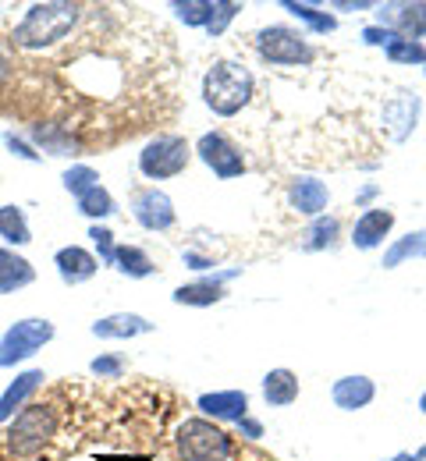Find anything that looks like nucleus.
I'll return each mask as SVG.
<instances>
[{
	"label": "nucleus",
	"mask_w": 426,
	"mask_h": 461,
	"mask_svg": "<svg viewBox=\"0 0 426 461\" xmlns=\"http://www.w3.org/2000/svg\"><path fill=\"white\" fill-rule=\"evenodd\" d=\"M61 398L64 387H58L47 402H29L7 422V429H0V461H47L71 408L61 404Z\"/></svg>",
	"instance_id": "f257e3e1"
},
{
	"label": "nucleus",
	"mask_w": 426,
	"mask_h": 461,
	"mask_svg": "<svg viewBox=\"0 0 426 461\" xmlns=\"http://www.w3.org/2000/svg\"><path fill=\"white\" fill-rule=\"evenodd\" d=\"M86 18L82 4H68V0H47V4H32L25 11V18L7 32L11 50L18 54H43L64 43Z\"/></svg>",
	"instance_id": "f03ea898"
},
{
	"label": "nucleus",
	"mask_w": 426,
	"mask_h": 461,
	"mask_svg": "<svg viewBox=\"0 0 426 461\" xmlns=\"http://www.w3.org/2000/svg\"><path fill=\"white\" fill-rule=\"evenodd\" d=\"M175 458L178 461H239L242 447L206 415H185L175 426Z\"/></svg>",
	"instance_id": "7ed1b4c3"
},
{
	"label": "nucleus",
	"mask_w": 426,
	"mask_h": 461,
	"mask_svg": "<svg viewBox=\"0 0 426 461\" xmlns=\"http://www.w3.org/2000/svg\"><path fill=\"white\" fill-rule=\"evenodd\" d=\"M252 93H256V78L239 60H213L206 78H203V104L217 117L242 114Z\"/></svg>",
	"instance_id": "20e7f679"
},
{
	"label": "nucleus",
	"mask_w": 426,
	"mask_h": 461,
	"mask_svg": "<svg viewBox=\"0 0 426 461\" xmlns=\"http://www.w3.org/2000/svg\"><path fill=\"white\" fill-rule=\"evenodd\" d=\"M256 54L277 68H305L316 60L313 43L292 25H267L256 32Z\"/></svg>",
	"instance_id": "39448f33"
},
{
	"label": "nucleus",
	"mask_w": 426,
	"mask_h": 461,
	"mask_svg": "<svg viewBox=\"0 0 426 461\" xmlns=\"http://www.w3.org/2000/svg\"><path fill=\"white\" fill-rule=\"evenodd\" d=\"M192 160V146L185 142L182 135H157L142 146L139 153V174L150 177V181H168V177H178Z\"/></svg>",
	"instance_id": "423d86ee"
},
{
	"label": "nucleus",
	"mask_w": 426,
	"mask_h": 461,
	"mask_svg": "<svg viewBox=\"0 0 426 461\" xmlns=\"http://www.w3.org/2000/svg\"><path fill=\"white\" fill-rule=\"evenodd\" d=\"M54 334H58V330H54L50 320H36V316L18 320V323L7 327L4 338H0V369H11V366H18V362L32 358L40 348L54 341Z\"/></svg>",
	"instance_id": "0eeeda50"
},
{
	"label": "nucleus",
	"mask_w": 426,
	"mask_h": 461,
	"mask_svg": "<svg viewBox=\"0 0 426 461\" xmlns=\"http://www.w3.org/2000/svg\"><path fill=\"white\" fill-rule=\"evenodd\" d=\"M195 157L217 177H239V174H245L242 149L224 131H203L199 142H195Z\"/></svg>",
	"instance_id": "6e6552de"
},
{
	"label": "nucleus",
	"mask_w": 426,
	"mask_h": 461,
	"mask_svg": "<svg viewBox=\"0 0 426 461\" xmlns=\"http://www.w3.org/2000/svg\"><path fill=\"white\" fill-rule=\"evenodd\" d=\"M131 217H135L139 228L146 230H171L178 221L171 195L160 192V188H139L131 195Z\"/></svg>",
	"instance_id": "1a4fd4ad"
},
{
	"label": "nucleus",
	"mask_w": 426,
	"mask_h": 461,
	"mask_svg": "<svg viewBox=\"0 0 426 461\" xmlns=\"http://www.w3.org/2000/svg\"><path fill=\"white\" fill-rule=\"evenodd\" d=\"M376 22L384 29H391L394 36L405 40H423L426 36V0H405V4H380Z\"/></svg>",
	"instance_id": "9d476101"
},
{
	"label": "nucleus",
	"mask_w": 426,
	"mask_h": 461,
	"mask_svg": "<svg viewBox=\"0 0 426 461\" xmlns=\"http://www.w3.org/2000/svg\"><path fill=\"white\" fill-rule=\"evenodd\" d=\"M54 267H58V277H61L64 285L75 288V285H86V281L96 277L100 259L89 249H82V245H64V249H58V256H54Z\"/></svg>",
	"instance_id": "9b49d317"
},
{
	"label": "nucleus",
	"mask_w": 426,
	"mask_h": 461,
	"mask_svg": "<svg viewBox=\"0 0 426 461\" xmlns=\"http://www.w3.org/2000/svg\"><path fill=\"white\" fill-rule=\"evenodd\" d=\"M391 228H394V210L373 206V210H366L363 217L356 221V228H352V245H356L359 252H373V249L384 245V238L391 234Z\"/></svg>",
	"instance_id": "f8f14e48"
},
{
	"label": "nucleus",
	"mask_w": 426,
	"mask_h": 461,
	"mask_svg": "<svg viewBox=\"0 0 426 461\" xmlns=\"http://www.w3.org/2000/svg\"><path fill=\"white\" fill-rule=\"evenodd\" d=\"M416 117H420V96L409 93V89H402L398 96H391L387 107H384V124H387V131H391L394 142H405L412 135Z\"/></svg>",
	"instance_id": "ddd939ff"
},
{
	"label": "nucleus",
	"mask_w": 426,
	"mask_h": 461,
	"mask_svg": "<svg viewBox=\"0 0 426 461\" xmlns=\"http://www.w3.org/2000/svg\"><path fill=\"white\" fill-rule=\"evenodd\" d=\"M195 408L213 419V422H242L249 415V394L245 391H213V394H199Z\"/></svg>",
	"instance_id": "4468645a"
},
{
	"label": "nucleus",
	"mask_w": 426,
	"mask_h": 461,
	"mask_svg": "<svg viewBox=\"0 0 426 461\" xmlns=\"http://www.w3.org/2000/svg\"><path fill=\"white\" fill-rule=\"evenodd\" d=\"M239 270H224L217 277H203V281H192V285H182L175 291V305H192V309H206V305H217L228 298L224 291V281H231Z\"/></svg>",
	"instance_id": "2eb2a0df"
},
{
	"label": "nucleus",
	"mask_w": 426,
	"mask_h": 461,
	"mask_svg": "<svg viewBox=\"0 0 426 461\" xmlns=\"http://www.w3.org/2000/svg\"><path fill=\"white\" fill-rule=\"evenodd\" d=\"M150 330H153V323L139 312H111V316L93 323V338H104V341H131V338H142Z\"/></svg>",
	"instance_id": "dca6fc26"
},
{
	"label": "nucleus",
	"mask_w": 426,
	"mask_h": 461,
	"mask_svg": "<svg viewBox=\"0 0 426 461\" xmlns=\"http://www.w3.org/2000/svg\"><path fill=\"white\" fill-rule=\"evenodd\" d=\"M43 369H25V373H18L14 376V384L0 394V422H11L25 404L32 402V394L43 387Z\"/></svg>",
	"instance_id": "f3484780"
},
{
	"label": "nucleus",
	"mask_w": 426,
	"mask_h": 461,
	"mask_svg": "<svg viewBox=\"0 0 426 461\" xmlns=\"http://www.w3.org/2000/svg\"><path fill=\"white\" fill-rule=\"evenodd\" d=\"M288 203H292V210H299L303 217H323V210H327V203H331V192H327V185L323 181H316V177H295L292 181V188H288Z\"/></svg>",
	"instance_id": "a211bd4d"
},
{
	"label": "nucleus",
	"mask_w": 426,
	"mask_h": 461,
	"mask_svg": "<svg viewBox=\"0 0 426 461\" xmlns=\"http://www.w3.org/2000/svg\"><path fill=\"white\" fill-rule=\"evenodd\" d=\"M376 398V384L369 376H341L334 387H331V402L338 404L341 411H359L366 404Z\"/></svg>",
	"instance_id": "6ab92c4d"
},
{
	"label": "nucleus",
	"mask_w": 426,
	"mask_h": 461,
	"mask_svg": "<svg viewBox=\"0 0 426 461\" xmlns=\"http://www.w3.org/2000/svg\"><path fill=\"white\" fill-rule=\"evenodd\" d=\"M36 281V270L25 256H18L14 249H0V294L29 288Z\"/></svg>",
	"instance_id": "aec40b11"
},
{
	"label": "nucleus",
	"mask_w": 426,
	"mask_h": 461,
	"mask_svg": "<svg viewBox=\"0 0 426 461\" xmlns=\"http://www.w3.org/2000/svg\"><path fill=\"white\" fill-rule=\"evenodd\" d=\"M299 376L292 369H270L263 376V402L270 408H288V404L299 402Z\"/></svg>",
	"instance_id": "412c9836"
},
{
	"label": "nucleus",
	"mask_w": 426,
	"mask_h": 461,
	"mask_svg": "<svg viewBox=\"0 0 426 461\" xmlns=\"http://www.w3.org/2000/svg\"><path fill=\"white\" fill-rule=\"evenodd\" d=\"M405 259H426V230H409L405 238H394L391 249L384 252V270H394L402 267Z\"/></svg>",
	"instance_id": "4be33fe9"
},
{
	"label": "nucleus",
	"mask_w": 426,
	"mask_h": 461,
	"mask_svg": "<svg viewBox=\"0 0 426 461\" xmlns=\"http://www.w3.org/2000/svg\"><path fill=\"white\" fill-rule=\"evenodd\" d=\"M114 270L124 274V277H131V281H142V277H150L157 267H153V259H150L139 245H118V252H114Z\"/></svg>",
	"instance_id": "5701e85b"
},
{
	"label": "nucleus",
	"mask_w": 426,
	"mask_h": 461,
	"mask_svg": "<svg viewBox=\"0 0 426 461\" xmlns=\"http://www.w3.org/2000/svg\"><path fill=\"white\" fill-rule=\"evenodd\" d=\"M0 238L7 245H29L32 241V228L22 206H0Z\"/></svg>",
	"instance_id": "b1692460"
},
{
	"label": "nucleus",
	"mask_w": 426,
	"mask_h": 461,
	"mask_svg": "<svg viewBox=\"0 0 426 461\" xmlns=\"http://www.w3.org/2000/svg\"><path fill=\"white\" fill-rule=\"evenodd\" d=\"M78 213L82 217H93V221H107V217L118 213V203H114V195L104 185H96L86 195H78Z\"/></svg>",
	"instance_id": "393cba45"
},
{
	"label": "nucleus",
	"mask_w": 426,
	"mask_h": 461,
	"mask_svg": "<svg viewBox=\"0 0 426 461\" xmlns=\"http://www.w3.org/2000/svg\"><path fill=\"white\" fill-rule=\"evenodd\" d=\"M288 14H295L299 22H305L313 32H320V36H327V32H334L338 29V18L334 14H327V11H316L313 4H299V0H285L281 4Z\"/></svg>",
	"instance_id": "a878e982"
},
{
	"label": "nucleus",
	"mask_w": 426,
	"mask_h": 461,
	"mask_svg": "<svg viewBox=\"0 0 426 461\" xmlns=\"http://www.w3.org/2000/svg\"><path fill=\"white\" fill-rule=\"evenodd\" d=\"M338 230H341V224H338V217H316L313 224H309V230H305V249L309 252H320V249H331L334 245V238H338Z\"/></svg>",
	"instance_id": "bb28decb"
},
{
	"label": "nucleus",
	"mask_w": 426,
	"mask_h": 461,
	"mask_svg": "<svg viewBox=\"0 0 426 461\" xmlns=\"http://www.w3.org/2000/svg\"><path fill=\"white\" fill-rule=\"evenodd\" d=\"M384 58L391 64H423L426 47L420 40H405V36H394L387 47H384Z\"/></svg>",
	"instance_id": "cd10ccee"
},
{
	"label": "nucleus",
	"mask_w": 426,
	"mask_h": 461,
	"mask_svg": "<svg viewBox=\"0 0 426 461\" xmlns=\"http://www.w3.org/2000/svg\"><path fill=\"white\" fill-rule=\"evenodd\" d=\"M171 7H175V14L182 18L185 25L206 29V22H210V11H213V0H175Z\"/></svg>",
	"instance_id": "c85d7f7f"
},
{
	"label": "nucleus",
	"mask_w": 426,
	"mask_h": 461,
	"mask_svg": "<svg viewBox=\"0 0 426 461\" xmlns=\"http://www.w3.org/2000/svg\"><path fill=\"white\" fill-rule=\"evenodd\" d=\"M61 181H64V188L78 199V195H86L89 188H96V185H100V174L93 171L89 164H75V167H68V171H64Z\"/></svg>",
	"instance_id": "c756f323"
},
{
	"label": "nucleus",
	"mask_w": 426,
	"mask_h": 461,
	"mask_svg": "<svg viewBox=\"0 0 426 461\" xmlns=\"http://www.w3.org/2000/svg\"><path fill=\"white\" fill-rule=\"evenodd\" d=\"M242 4L239 0H213V11H210V22H206V32L210 36H224V29L239 18Z\"/></svg>",
	"instance_id": "7c9ffc66"
},
{
	"label": "nucleus",
	"mask_w": 426,
	"mask_h": 461,
	"mask_svg": "<svg viewBox=\"0 0 426 461\" xmlns=\"http://www.w3.org/2000/svg\"><path fill=\"white\" fill-rule=\"evenodd\" d=\"M89 369H93V376H100V380H122L128 362H124V355H100V358L89 362Z\"/></svg>",
	"instance_id": "2f4dec72"
},
{
	"label": "nucleus",
	"mask_w": 426,
	"mask_h": 461,
	"mask_svg": "<svg viewBox=\"0 0 426 461\" xmlns=\"http://www.w3.org/2000/svg\"><path fill=\"white\" fill-rule=\"evenodd\" d=\"M89 238H93V245H96V252H100V263H104V267H114V252H118V245H114L111 228L93 224V228H89Z\"/></svg>",
	"instance_id": "473e14b6"
},
{
	"label": "nucleus",
	"mask_w": 426,
	"mask_h": 461,
	"mask_svg": "<svg viewBox=\"0 0 426 461\" xmlns=\"http://www.w3.org/2000/svg\"><path fill=\"white\" fill-rule=\"evenodd\" d=\"M4 146H7L14 157H22V160H32V164L40 160V153H36V149H32V146H29L22 135H14V131H4Z\"/></svg>",
	"instance_id": "72a5a7b5"
},
{
	"label": "nucleus",
	"mask_w": 426,
	"mask_h": 461,
	"mask_svg": "<svg viewBox=\"0 0 426 461\" xmlns=\"http://www.w3.org/2000/svg\"><path fill=\"white\" fill-rule=\"evenodd\" d=\"M394 40V32L391 29H384V25H369L363 32V43H369V47H387Z\"/></svg>",
	"instance_id": "f704fd0d"
},
{
	"label": "nucleus",
	"mask_w": 426,
	"mask_h": 461,
	"mask_svg": "<svg viewBox=\"0 0 426 461\" xmlns=\"http://www.w3.org/2000/svg\"><path fill=\"white\" fill-rule=\"evenodd\" d=\"M239 433H242V437H249V440H256V437H263V426H259L256 419H249V415H245L242 422H239Z\"/></svg>",
	"instance_id": "c9c22d12"
},
{
	"label": "nucleus",
	"mask_w": 426,
	"mask_h": 461,
	"mask_svg": "<svg viewBox=\"0 0 426 461\" xmlns=\"http://www.w3.org/2000/svg\"><path fill=\"white\" fill-rule=\"evenodd\" d=\"M334 7H338V11H369L373 4H369V0H359V4H349V0H338Z\"/></svg>",
	"instance_id": "e433bc0d"
},
{
	"label": "nucleus",
	"mask_w": 426,
	"mask_h": 461,
	"mask_svg": "<svg viewBox=\"0 0 426 461\" xmlns=\"http://www.w3.org/2000/svg\"><path fill=\"white\" fill-rule=\"evenodd\" d=\"M376 192H380V188H376V185H366L363 192H359V195H356V203H369V199H373V195H376Z\"/></svg>",
	"instance_id": "4c0bfd02"
},
{
	"label": "nucleus",
	"mask_w": 426,
	"mask_h": 461,
	"mask_svg": "<svg viewBox=\"0 0 426 461\" xmlns=\"http://www.w3.org/2000/svg\"><path fill=\"white\" fill-rule=\"evenodd\" d=\"M391 461H423L420 455H409V451H402V455H394Z\"/></svg>",
	"instance_id": "58836bf2"
},
{
	"label": "nucleus",
	"mask_w": 426,
	"mask_h": 461,
	"mask_svg": "<svg viewBox=\"0 0 426 461\" xmlns=\"http://www.w3.org/2000/svg\"><path fill=\"white\" fill-rule=\"evenodd\" d=\"M420 411H423V415H426V391H423V394H420Z\"/></svg>",
	"instance_id": "ea45409f"
},
{
	"label": "nucleus",
	"mask_w": 426,
	"mask_h": 461,
	"mask_svg": "<svg viewBox=\"0 0 426 461\" xmlns=\"http://www.w3.org/2000/svg\"><path fill=\"white\" fill-rule=\"evenodd\" d=\"M423 68H426V60H423Z\"/></svg>",
	"instance_id": "a19ab883"
}]
</instances>
